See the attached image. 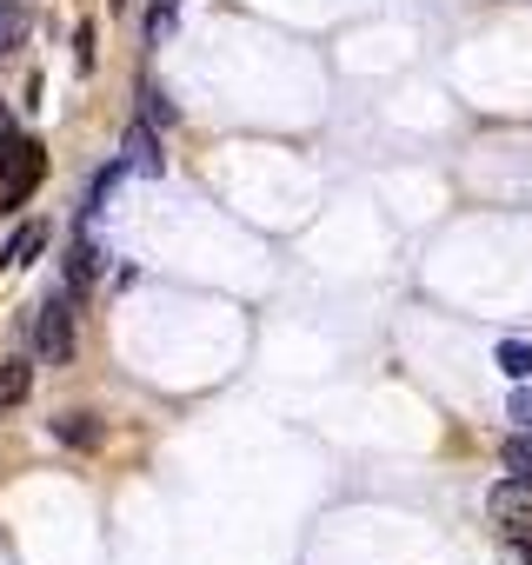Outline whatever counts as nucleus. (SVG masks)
Wrapping results in <instances>:
<instances>
[{"mask_svg": "<svg viewBox=\"0 0 532 565\" xmlns=\"http://www.w3.org/2000/svg\"><path fill=\"white\" fill-rule=\"evenodd\" d=\"M34 186H41V140L0 134V213H21Z\"/></svg>", "mask_w": 532, "mask_h": 565, "instance_id": "obj_1", "label": "nucleus"}, {"mask_svg": "<svg viewBox=\"0 0 532 565\" xmlns=\"http://www.w3.org/2000/svg\"><path fill=\"white\" fill-rule=\"evenodd\" d=\"M34 353L41 360H74V294L61 287V294H47L41 300V320H34Z\"/></svg>", "mask_w": 532, "mask_h": 565, "instance_id": "obj_2", "label": "nucleus"}, {"mask_svg": "<svg viewBox=\"0 0 532 565\" xmlns=\"http://www.w3.org/2000/svg\"><path fill=\"white\" fill-rule=\"evenodd\" d=\"M486 519L506 532V539H525L532 532V479H499L486 492Z\"/></svg>", "mask_w": 532, "mask_h": 565, "instance_id": "obj_3", "label": "nucleus"}, {"mask_svg": "<svg viewBox=\"0 0 532 565\" xmlns=\"http://www.w3.org/2000/svg\"><path fill=\"white\" fill-rule=\"evenodd\" d=\"M127 173H167V153H160V127H147V120H134L127 127Z\"/></svg>", "mask_w": 532, "mask_h": 565, "instance_id": "obj_4", "label": "nucleus"}, {"mask_svg": "<svg viewBox=\"0 0 532 565\" xmlns=\"http://www.w3.org/2000/svg\"><path fill=\"white\" fill-rule=\"evenodd\" d=\"M28 393H34V360H0V413L28 406Z\"/></svg>", "mask_w": 532, "mask_h": 565, "instance_id": "obj_5", "label": "nucleus"}, {"mask_svg": "<svg viewBox=\"0 0 532 565\" xmlns=\"http://www.w3.org/2000/svg\"><path fill=\"white\" fill-rule=\"evenodd\" d=\"M94 273H100V246H94V239H74V246H67V294H74V300L94 287Z\"/></svg>", "mask_w": 532, "mask_h": 565, "instance_id": "obj_6", "label": "nucleus"}, {"mask_svg": "<svg viewBox=\"0 0 532 565\" xmlns=\"http://www.w3.org/2000/svg\"><path fill=\"white\" fill-rule=\"evenodd\" d=\"M41 246H47V226H41V220H28V226H14V239H8V246H0V266H28Z\"/></svg>", "mask_w": 532, "mask_h": 565, "instance_id": "obj_7", "label": "nucleus"}, {"mask_svg": "<svg viewBox=\"0 0 532 565\" xmlns=\"http://www.w3.org/2000/svg\"><path fill=\"white\" fill-rule=\"evenodd\" d=\"M499 466H506V479H532V433H525V426H512V433H506Z\"/></svg>", "mask_w": 532, "mask_h": 565, "instance_id": "obj_8", "label": "nucleus"}, {"mask_svg": "<svg viewBox=\"0 0 532 565\" xmlns=\"http://www.w3.org/2000/svg\"><path fill=\"white\" fill-rule=\"evenodd\" d=\"M28 28H34V14L21 8V0H0V54H14L28 41Z\"/></svg>", "mask_w": 532, "mask_h": 565, "instance_id": "obj_9", "label": "nucleus"}, {"mask_svg": "<svg viewBox=\"0 0 532 565\" xmlns=\"http://www.w3.org/2000/svg\"><path fill=\"white\" fill-rule=\"evenodd\" d=\"M140 120H147V127H173V120H180V107H173L160 87H140Z\"/></svg>", "mask_w": 532, "mask_h": 565, "instance_id": "obj_10", "label": "nucleus"}, {"mask_svg": "<svg viewBox=\"0 0 532 565\" xmlns=\"http://www.w3.org/2000/svg\"><path fill=\"white\" fill-rule=\"evenodd\" d=\"M120 180H127V160H114V167H100V173H94V186H87V213H100V206L114 200V186H120Z\"/></svg>", "mask_w": 532, "mask_h": 565, "instance_id": "obj_11", "label": "nucleus"}, {"mask_svg": "<svg viewBox=\"0 0 532 565\" xmlns=\"http://www.w3.org/2000/svg\"><path fill=\"white\" fill-rule=\"evenodd\" d=\"M54 439H67V446H94L100 426H94V413H67V419H54Z\"/></svg>", "mask_w": 532, "mask_h": 565, "instance_id": "obj_12", "label": "nucleus"}, {"mask_svg": "<svg viewBox=\"0 0 532 565\" xmlns=\"http://www.w3.org/2000/svg\"><path fill=\"white\" fill-rule=\"evenodd\" d=\"M499 366H506L512 380H532V347H525V340H506V347H499Z\"/></svg>", "mask_w": 532, "mask_h": 565, "instance_id": "obj_13", "label": "nucleus"}, {"mask_svg": "<svg viewBox=\"0 0 532 565\" xmlns=\"http://www.w3.org/2000/svg\"><path fill=\"white\" fill-rule=\"evenodd\" d=\"M506 419L532 433V380H519V386H512V399H506Z\"/></svg>", "mask_w": 532, "mask_h": 565, "instance_id": "obj_14", "label": "nucleus"}, {"mask_svg": "<svg viewBox=\"0 0 532 565\" xmlns=\"http://www.w3.org/2000/svg\"><path fill=\"white\" fill-rule=\"evenodd\" d=\"M167 34H173V0H160V8L147 14V47H160Z\"/></svg>", "mask_w": 532, "mask_h": 565, "instance_id": "obj_15", "label": "nucleus"}]
</instances>
